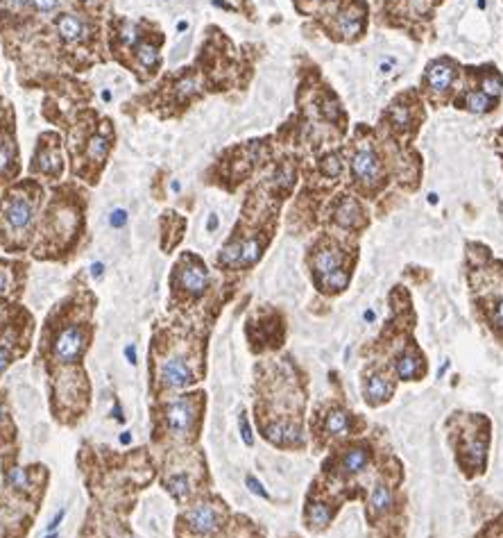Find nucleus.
<instances>
[{
	"mask_svg": "<svg viewBox=\"0 0 503 538\" xmlns=\"http://www.w3.org/2000/svg\"><path fill=\"white\" fill-rule=\"evenodd\" d=\"M313 273L326 291H343L350 282V271L345 268V255L336 246H320L311 257Z\"/></svg>",
	"mask_w": 503,
	"mask_h": 538,
	"instance_id": "obj_1",
	"label": "nucleus"
},
{
	"mask_svg": "<svg viewBox=\"0 0 503 538\" xmlns=\"http://www.w3.org/2000/svg\"><path fill=\"white\" fill-rule=\"evenodd\" d=\"M195 398L198 396L177 398L163 411V427H166L170 436L186 438L195 431L198 420H200V402Z\"/></svg>",
	"mask_w": 503,
	"mask_h": 538,
	"instance_id": "obj_2",
	"label": "nucleus"
},
{
	"mask_svg": "<svg viewBox=\"0 0 503 538\" xmlns=\"http://www.w3.org/2000/svg\"><path fill=\"white\" fill-rule=\"evenodd\" d=\"M456 80H458V64L449 60V57H438V60H433L427 66V71H424L422 86L433 102H444L453 93Z\"/></svg>",
	"mask_w": 503,
	"mask_h": 538,
	"instance_id": "obj_3",
	"label": "nucleus"
},
{
	"mask_svg": "<svg viewBox=\"0 0 503 538\" xmlns=\"http://www.w3.org/2000/svg\"><path fill=\"white\" fill-rule=\"evenodd\" d=\"M352 175L356 180V184H361L367 191H374L376 187H381L383 182V161L379 157V152L374 150L372 143H361L352 155Z\"/></svg>",
	"mask_w": 503,
	"mask_h": 538,
	"instance_id": "obj_4",
	"label": "nucleus"
},
{
	"mask_svg": "<svg viewBox=\"0 0 503 538\" xmlns=\"http://www.w3.org/2000/svg\"><path fill=\"white\" fill-rule=\"evenodd\" d=\"M89 345V332L82 325H71L57 334L53 343V354L60 363H77Z\"/></svg>",
	"mask_w": 503,
	"mask_h": 538,
	"instance_id": "obj_5",
	"label": "nucleus"
},
{
	"mask_svg": "<svg viewBox=\"0 0 503 538\" xmlns=\"http://www.w3.org/2000/svg\"><path fill=\"white\" fill-rule=\"evenodd\" d=\"M365 21H367L365 5L359 3V0H352V3H347L333 14V34L338 39L354 41L365 32Z\"/></svg>",
	"mask_w": 503,
	"mask_h": 538,
	"instance_id": "obj_6",
	"label": "nucleus"
},
{
	"mask_svg": "<svg viewBox=\"0 0 503 538\" xmlns=\"http://www.w3.org/2000/svg\"><path fill=\"white\" fill-rule=\"evenodd\" d=\"M3 220L9 232L25 234L30 232L34 220V200L23 194H12L3 203Z\"/></svg>",
	"mask_w": 503,
	"mask_h": 538,
	"instance_id": "obj_7",
	"label": "nucleus"
},
{
	"mask_svg": "<svg viewBox=\"0 0 503 538\" xmlns=\"http://www.w3.org/2000/svg\"><path fill=\"white\" fill-rule=\"evenodd\" d=\"M263 253V243L259 238H243V241H229L225 250L220 253V264L231 268H249L259 262Z\"/></svg>",
	"mask_w": 503,
	"mask_h": 538,
	"instance_id": "obj_8",
	"label": "nucleus"
},
{
	"mask_svg": "<svg viewBox=\"0 0 503 538\" xmlns=\"http://www.w3.org/2000/svg\"><path fill=\"white\" fill-rule=\"evenodd\" d=\"M159 379L166 389H186L195 382V372L181 354H172L159 363Z\"/></svg>",
	"mask_w": 503,
	"mask_h": 538,
	"instance_id": "obj_9",
	"label": "nucleus"
},
{
	"mask_svg": "<svg viewBox=\"0 0 503 538\" xmlns=\"http://www.w3.org/2000/svg\"><path fill=\"white\" fill-rule=\"evenodd\" d=\"M177 286L191 297L205 295L209 289V271L198 259H184L177 271Z\"/></svg>",
	"mask_w": 503,
	"mask_h": 538,
	"instance_id": "obj_10",
	"label": "nucleus"
},
{
	"mask_svg": "<svg viewBox=\"0 0 503 538\" xmlns=\"http://www.w3.org/2000/svg\"><path fill=\"white\" fill-rule=\"evenodd\" d=\"M188 527L200 536H209L220 530L222 525V511L218 504H209V502H200L191 509L186 513Z\"/></svg>",
	"mask_w": 503,
	"mask_h": 538,
	"instance_id": "obj_11",
	"label": "nucleus"
},
{
	"mask_svg": "<svg viewBox=\"0 0 503 538\" xmlns=\"http://www.w3.org/2000/svg\"><path fill=\"white\" fill-rule=\"evenodd\" d=\"M263 436L275 445H282V448H295V445H302L304 443V436H302V429L293 422H286V420H277V422H270V425L263 429Z\"/></svg>",
	"mask_w": 503,
	"mask_h": 538,
	"instance_id": "obj_12",
	"label": "nucleus"
},
{
	"mask_svg": "<svg viewBox=\"0 0 503 538\" xmlns=\"http://www.w3.org/2000/svg\"><path fill=\"white\" fill-rule=\"evenodd\" d=\"M32 168L36 173H41V175H48V177H60L62 175V152L60 148H57V143H41L34 155V164Z\"/></svg>",
	"mask_w": 503,
	"mask_h": 538,
	"instance_id": "obj_13",
	"label": "nucleus"
},
{
	"mask_svg": "<svg viewBox=\"0 0 503 538\" xmlns=\"http://www.w3.org/2000/svg\"><path fill=\"white\" fill-rule=\"evenodd\" d=\"M392 391H394V384H392V379L388 377V375L374 372L365 379L363 396H365L367 402H370V405H381V402H385L392 396Z\"/></svg>",
	"mask_w": 503,
	"mask_h": 538,
	"instance_id": "obj_14",
	"label": "nucleus"
},
{
	"mask_svg": "<svg viewBox=\"0 0 503 538\" xmlns=\"http://www.w3.org/2000/svg\"><path fill=\"white\" fill-rule=\"evenodd\" d=\"M57 32L66 41V43H82L86 36H89V27L82 21L80 16L75 14H62L57 18Z\"/></svg>",
	"mask_w": 503,
	"mask_h": 538,
	"instance_id": "obj_15",
	"label": "nucleus"
},
{
	"mask_svg": "<svg viewBox=\"0 0 503 538\" xmlns=\"http://www.w3.org/2000/svg\"><path fill=\"white\" fill-rule=\"evenodd\" d=\"M370 466V448L367 445H352L345 450L340 459V468L345 475H359Z\"/></svg>",
	"mask_w": 503,
	"mask_h": 538,
	"instance_id": "obj_16",
	"label": "nucleus"
},
{
	"mask_svg": "<svg viewBox=\"0 0 503 538\" xmlns=\"http://www.w3.org/2000/svg\"><path fill=\"white\" fill-rule=\"evenodd\" d=\"M324 431L331 436H347L352 431V414L343 407H333L324 416Z\"/></svg>",
	"mask_w": 503,
	"mask_h": 538,
	"instance_id": "obj_17",
	"label": "nucleus"
},
{
	"mask_svg": "<svg viewBox=\"0 0 503 538\" xmlns=\"http://www.w3.org/2000/svg\"><path fill=\"white\" fill-rule=\"evenodd\" d=\"M394 370H397V377L399 379H418L422 370H424V361L418 352H415L413 348H408L404 354H399V359H397L394 363Z\"/></svg>",
	"mask_w": 503,
	"mask_h": 538,
	"instance_id": "obj_18",
	"label": "nucleus"
},
{
	"mask_svg": "<svg viewBox=\"0 0 503 538\" xmlns=\"http://www.w3.org/2000/svg\"><path fill=\"white\" fill-rule=\"evenodd\" d=\"M333 218H336V223L343 227H359V223L363 220V209L354 198L345 196L340 203H338V207L333 211Z\"/></svg>",
	"mask_w": 503,
	"mask_h": 538,
	"instance_id": "obj_19",
	"label": "nucleus"
},
{
	"mask_svg": "<svg viewBox=\"0 0 503 538\" xmlns=\"http://www.w3.org/2000/svg\"><path fill=\"white\" fill-rule=\"evenodd\" d=\"M497 100H492L490 95H485L481 89H471L462 93V98L458 100V107L465 109L469 114H488L497 107Z\"/></svg>",
	"mask_w": 503,
	"mask_h": 538,
	"instance_id": "obj_20",
	"label": "nucleus"
},
{
	"mask_svg": "<svg viewBox=\"0 0 503 538\" xmlns=\"http://www.w3.org/2000/svg\"><path fill=\"white\" fill-rule=\"evenodd\" d=\"M333 506L326 502H311L306 506V525L311 530H324L333 520Z\"/></svg>",
	"mask_w": 503,
	"mask_h": 538,
	"instance_id": "obj_21",
	"label": "nucleus"
},
{
	"mask_svg": "<svg viewBox=\"0 0 503 538\" xmlns=\"http://www.w3.org/2000/svg\"><path fill=\"white\" fill-rule=\"evenodd\" d=\"M394 504V495H392V488L388 484H376L372 488V495H370V511L372 516H383L388 513Z\"/></svg>",
	"mask_w": 503,
	"mask_h": 538,
	"instance_id": "obj_22",
	"label": "nucleus"
},
{
	"mask_svg": "<svg viewBox=\"0 0 503 538\" xmlns=\"http://www.w3.org/2000/svg\"><path fill=\"white\" fill-rule=\"evenodd\" d=\"M166 486L170 495L177 499V502H184V499H188L191 493H193V479L188 473H172L170 477H166Z\"/></svg>",
	"mask_w": 503,
	"mask_h": 538,
	"instance_id": "obj_23",
	"label": "nucleus"
},
{
	"mask_svg": "<svg viewBox=\"0 0 503 538\" xmlns=\"http://www.w3.org/2000/svg\"><path fill=\"white\" fill-rule=\"evenodd\" d=\"M111 150V137L104 132H95L91 141H89V148H86V157H89L91 161H98V164H102L104 159H107Z\"/></svg>",
	"mask_w": 503,
	"mask_h": 538,
	"instance_id": "obj_24",
	"label": "nucleus"
},
{
	"mask_svg": "<svg viewBox=\"0 0 503 538\" xmlns=\"http://www.w3.org/2000/svg\"><path fill=\"white\" fill-rule=\"evenodd\" d=\"M478 89L485 93V95H490L492 100H497L499 102V98H501V93H503V78H501V73L495 69V66H490L488 71H483V75H481V86Z\"/></svg>",
	"mask_w": 503,
	"mask_h": 538,
	"instance_id": "obj_25",
	"label": "nucleus"
},
{
	"mask_svg": "<svg viewBox=\"0 0 503 538\" xmlns=\"http://www.w3.org/2000/svg\"><path fill=\"white\" fill-rule=\"evenodd\" d=\"M137 62H139V66L143 71H148V73H154L157 71V66H159V48L154 46V43H139L137 46Z\"/></svg>",
	"mask_w": 503,
	"mask_h": 538,
	"instance_id": "obj_26",
	"label": "nucleus"
},
{
	"mask_svg": "<svg viewBox=\"0 0 503 538\" xmlns=\"http://www.w3.org/2000/svg\"><path fill=\"white\" fill-rule=\"evenodd\" d=\"M7 484L14 488V491H30L32 482H30V470L25 468H12L7 473Z\"/></svg>",
	"mask_w": 503,
	"mask_h": 538,
	"instance_id": "obj_27",
	"label": "nucleus"
},
{
	"mask_svg": "<svg viewBox=\"0 0 503 538\" xmlns=\"http://www.w3.org/2000/svg\"><path fill=\"white\" fill-rule=\"evenodd\" d=\"M16 161V148L9 139L0 141V175H7Z\"/></svg>",
	"mask_w": 503,
	"mask_h": 538,
	"instance_id": "obj_28",
	"label": "nucleus"
},
{
	"mask_svg": "<svg viewBox=\"0 0 503 538\" xmlns=\"http://www.w3.org/2000/svg\"><path fill=\"white\" fill-rule=\"evenodd\" d=\"M320 168H322V173H324L326 177H338L343 173V161L338 159L336 155H329L320 164Z\"/></svg>",
	"mask_w": 503,
	"mask_h": 538,
	"instance_id": "obj_29",
	"label": "nucleus"
},
{
	"mask_svg": "<svg viewBox=\"0 0 503 538\" xmlns=\"http://www.w3.org/2000/svg\"><path fill=\"white\" fill-rule=\"evenodd\" d=\"M245 484H247V488H249V493H254L256 497H263V499H270V493L266 491V486L259 482V479L254 477V475H247L245 477Z\"/></svg>",
	"mask_w": 503,
	"mask_h": 538,
	"instance_id": "obj_30",
	"label": "nucleus"
},
{
	"mask_svg": "<svg viewBox=\"0 0 503 538\" xmlns=\"http://www.w3.org/2000/svg\"><path fill=\"white\" fill-rule=\"evenodd\" d=\"M238 425H240V436H243V443H245V445H254V434H252L249 420H247L245 414H240Z\"/></svg>",
	"mask_w": 503,
	"mask_h": 538,
	"instance_id": "obj_31",
	"label": "nucleus"
},
{
	"mask_svg": "<svg viewBox=\"0 0 503 538\" xmlns=\"http://www.w3.org/2000/svg\"><path fill=\"white\" fill-rule=\"evenodd\" d=\"M109 225L113 229H120V227L128 225V211H125V209H113L111 216H109Z\"/></svg>",
	"mask_w": 503,
	"mask_h": 538,
	"instance_id": "obj_32",
	"label": "nucleus"
},
{
	"mask_svg": "<svg viewBox=\"0 0 503 538\" xmlns=\"http://www.w3.org/2000/svg\"><path fill=\"white\" fill-rule=\"evenodd\" d=\"M32 3H34V7L39 9V12L50 14L57 9V5H60V0H32Z\"/></svg>",
	"mask_w": 503,
	"mask_h": 538,
	"instance_id": "obj_33",
	"label": "nucleus"
},
{
	"mask_svg": "<svg viewBox=\"0 0 503 538\" xmlns=\"http://www.w3.org/2000/svg\"><path fill=\"white\" fill-rule=\"evenodd\" d=\"M64 516H66V509L57 511V513L53 516V520L46 525V532H48V534H50V532H60V525L64 523Z\"/></svg>",
	"mask_w": 503,
	"mask_h": 538,
	"instance_id": "obj_34",
	"label": "nucleus"
},
{
	"mask_svg": "<svg viewBox=\"0 0 503 538\" xmlns=\"http://www.w3.org/2000/svg\"><path fill=\"white\" fill-rule=\"evenodd\" d=\"M9 361H12V352H9V348H5V345H0V372H3Z\"/></svg>",
	"mask_w": 503,
	"mask_h": 538,
	"instance_id": "obj_35",
	"label": "nucleus"
},
{
	"mask_svg": "<svg viewBox=\"0 0 503 538\" xmlns=\"http://www.w3.org/2000/svg\"><path fill=\"white\" fill-rule=\"evenodd\" d=\"M9 291V273L0 268V297H5Z\"/></svg>",
	"mask_w": 503,
	"mask_h": 538,
	"instance_id": "obj_36",
	"label": "nucleus"
},
{
	"mask_svg": "<svg viewBox=\"0 0 503 538\" xmlns=\"http://www.w3.org/2000/svg\"><path fill=\"white\" fill-rule=\"evenodd\" d=\"M495 323L503 330V295L499 297L497 304H495Z\"/></svg>",
	"mask_w": 503,
	"mask_h": 538,
	"instance_id": "obj_37",
	"label": "nucleus"
},
{
	"mask_svg": "<svg viewBox=\"0 0 503 538\" xmlns=\"http://www.w3.org/2000/svg\"><path fill=\"white\" fill-rule=\"evenodd\" d=\"M125 357H128V361L132 363V366H137V361H139V357H137V348H134V343H130V345H125Z\"/></svg>",
	"mask_w": 503,
	"mask_h": 538,
	"instance_id": "obj_38",
	"label": "nucleus"
},
{
	"mask_svg": "<svg viewBox=\"0 0 503 538\" xmlns=\"http://www.w3.org/2000/svg\"><path fill=\"white\" fill-rule=\"evenodd\" d=\"M102 273H104V264H102V262L91 264V275H93V277H102Z\"/></svg>",
	"mask_w": 503,
	"mask_h": 538,
	"instance_id": "obj_39",
	"label": "nucleus"
},
{
	"mask_svg": "<svg viewBox=\"0 0 503 538\" xmlns=\"http://www.w3.org/2000/svg\"><path fill=\"white\" fill-rule=\"evenodd\" d=\"M216 227H218V216L211 214L209 216V223H207V229H209V232H216Z\"/></svg>",
	"mask_w": 503,
	"mask_h": 538,
	"instance_id": "obj_40",
	"label": "nucleus"
},
{
	"mask_svg": "<svg viewBox=\"0 0 503 538\" xmlns=\"http://www.w3.org/2000/svg\"><path fill=\"white\" fill-rule=\"evenodd\" d=\"M120 443L123 445H130L132 443V434H130V431H123V434H120Z\"/></svg>",
	"mask_w": 503,
	"mask_h": 538,
	"instance_id": "obj_41",
	"label": "nucleus"
},
{
	"mask_svg": "<svg viewBox=\"0 0 503 538\" xmlns=\"http://www.w3.org/2000/svg\"><path fill=\"white\" fill-rule=\"evenodd\" d=\"M7 3L12 5V7H25L27 3H30V0H7Z\"/></svg>",
	"mask_w": 503,
	"mask_h": 538,
	"instance_id": "obj_42",
	"label": "nucleus"
},
{
	"mask_svg": "<svg viewBox=\"0 0 503 538\" xmlns=\"http://www.w3.org/2000/svg\"><path fill=\"white\" fill-rule=\"evenodd\" d=\"M80 3H82V5H89V7H98L102 0H80Z\"/></svg>",
	"mask_w": 503,
	"mask_h": 538,
	"instance_id": "obj_43",
	"label": "nucleus"
},
{
	"mask_svg": "<svg viewBox=\"0 0 503 538\" xmlns=\"http://www.w3.org/2000/svg\"><path fill=\"white\" fill-rule=\"evenodd\" d=\"M297 3L299 5H302V3L304 5H320V3H324V0H297Z\"/></svg>",
	"mask_w": 503,
	"mask_h": 538,
	"instance_id": "obj_44",
	"label": "nucleus"
},
{
	"mask_svg": "<svg viewBox=\"0 0 503 538\" xmlns=\"http://www.w3.org/2000/svg\"><path fill=\"white\" fill-rule=\"evenodd\" d=\"M363 318H365L367 323H372V321H374V311H372V309H367V311L363 314Z\"/></svg>",
	"mask_w": 503,
	"mask_h": 538,
	"instance_id": "obj_45",
	"label": "nucleus"
},
{
	"mask_svg": "<svg viewBox=\"0 0 503 538\" xmlns=\"http://www.w3.org/2000/svg\"><path fill=\"white\" fill-rule=\"evenodd\" d=\"M390 66H392V62H381L379 69H381V73H388V71H390Z\"/></svg>",
	"mask_w": 503,
	"mask_h": 538,
	"instance_id": "obj_46",
	"label": "nucleus"
},
{
	"mask_svg": "<svg viewBox=\"0 0 503 538\" xmlns=\"http://www.w3.org/2000/svg\"><path fill=\"white\" fill-rule=\"evenodd\" d=\"M447 368H449V361H444V363H442V368L438 370V377H442V375L447 372Z\"/></svg>",
	"mask_w": 503,
	"mask_h": 538,
	"instance_id": "obj_47",
	"label": "nucleus"
},
{
	"mask_svg": "<svg viewBox=\"0 0 503 538\" xmlns=\"http://www.w3.org/2000/svg\"><path fill=\"white\" fill-rule=\"evenodd\" d=\"M5 416H7V414H5V407L0 405V425H3V422H5Z\"/></svg>",
	"mask_w": 503,
	"mask_h": 538,
	"instance_id": "obj_48",
	"label": "nucleus"
},
{
	"mask_svg": "<svg viewBox=\"0 0 503 538\" xmlns=\"http://www.w3.org/2000/svg\"><path fill=\"white\" fill-rule=\"evenodd\" d=\"M429 203H431V205H438V194H431V196H429Z\"/></svg>",
	"mask_w": 503,
	"mask_h": 538,
	"instance_id": "obj_49",
	"label": "nucleus"
},
{
	"mask_svg": "<svg viewBox=\"0 0 503 538\" xmlns=\"http://www.w3.org/2000/svg\"><path fill=\"white\" fill-rule=\"evenodd\" d=\"M46 538H60V532H50V534H46Z\"/></svg>",
	"mask_w": 503,
	"mask_h": 538,
	"instance_id": "obj_50",
	"label": "nucleus"
},
{
	"mask_svg": "<svg viewBox=\"0 0 503 538\" xmlns=\"http://www.w3.org/2000/svg\"><path fill=\"white\" fill-rule=\"evenodd\" d=\"M485 5H488V0H478V7H481V9L485 7Z\"/></svg>",
	"mask_w": 503,
	"mask_h": 538,
	"instance_id": "obj_51",
	"label": "nucleus"
}]
</instances>
